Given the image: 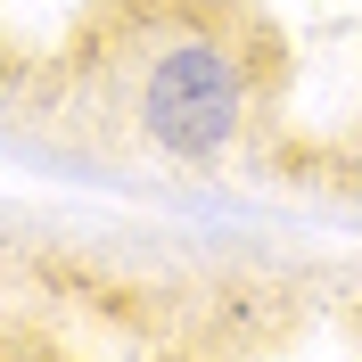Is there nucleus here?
Segmentation results:
<instances>
[{
    "label": "nucleus",
    "instance_id": "nucleus-1",
    "mask_svg": "<svg viewBox=\"0 0 362 362\" xmlns=\"http://www.w3.org/2000/svg\"><path fill=\"white\" fill-rule=\"evenodd\" d=\"M66 83L99 148L181 173L247 157L288 90V42L255 0H90Z\"/></svg>",
    "mask_w": 362,
    "mask_h": 362
},
{
    "label": "nucleus",
    "instance_id": "nucleus-2",
    "mask_svg": "<svg viewBox=\"0 0 362 362\" xmlns=\"http://www.w3.org/2000/svg\"><path fill=\"white\" fill-rule=\"evenodd\" d=\"M346 189H362V132L346 140Z\"/></svg>",
    "mask_w": 362,
    "mask_h": 362
}]
</instances>
